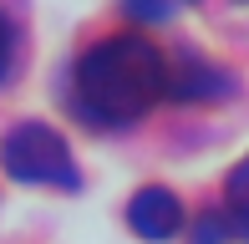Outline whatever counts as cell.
Returning <instances> with one entry per match:
<instances>
[{
  "label": "cell",
  "mask_w": 249,
  "mask_h": 244,
  "mask_svg": "<svg viewBox=\"0 0 249 244\" xmlns=\"http://www.w3.org/2000/svg\"><path fill=\"white\" fill-rule=\"evenodd\" d=\"M163 92H168V61L142 36H107L87 46L76 61V107L107 127L142 117Z\"/></svg>",
  "instance_id": "6da1fadb"
},
{
  "label": "cell",
  "mask_w": 249,
  "mask_h": 244,
  "mask_svg": "<svg viewBox=\"0 0 249 244\" xmlns=\"http://www.w3.org/2000/svg\"><path fill=\"white\" fill-rule=\"evenodd\" d=\"M0 163L10 178L20 183H46V188H76V163L61 132H51L46 122H20L16 132H5L0 142Z\"/></svg>",
  "instance_id": "7a4b0ae2"
},
{
  "label": "cell",
  "mask_w": 249,
  "mask_h": 244,
  "mask_svg": "<svg viewBox=\"0 0 249 244\" xmlns=\"http://www.w3.org/2000/svg\"><path fill=\"white\" fill-rule=\"evenodd\" d=\"M127 224L132 234L142 239H173L178 229H183V204H178V193H168V188H138L127 204Z\"/></svg>",
  "instance_id": "3957f363"
},
{
  "label": "cell",
  "mask_w": 249,
  "mask_h": 244,
  "mask_svg": "<svg viewBox=\"0 0 249 244\" xmlns=\"http://www.w3.org/2000/svg\"><path fill=\"white\" fill-rule=\"evenodd\" d=\"M168 97L178 102H203V97H229V71L198 61V56H178L168 66Z\"/></svg>",
  "instance_id": "277c9868"
},
{
  "label": "cell",
  "mask_w": 249,
  "mask_h": 244,
  "mask_svg": "<svg viewBox=\"0 0 249 244\" xmlns=\"http://www.w3.org/2000/svg\"><path fill=\"white\" fill-rule=\"evenodd\" d=\"M188 239H194V244H229V239H234V229H229V209H213V214H203Z\"/></svg>",
  "instance_id": "5b68a950"
},
{
  "label": "cell",
  "mask_w": 249,
  "mask_h": 244,
  "mask_svg": "<svg viewBox=\"0 0 249 244\" xmlns=\"http://www.w3.org/2000/svg\"><path fill=\"white\" fill-rule=\"evenodd\" d=\"M127 5V16H138V20H168L173 16V0H122Z\"/></svg>",
  "instance_id": "8992f818"
},
{
  "label": "cell",
  "mask_w": 249,
  "mask_h": 244,
  "mask_svg": "<svg viewBox=\"0 0 249 244\" xmlns=\"http://www.w3.org/2000/svg\"><path fill=\"white\" fill-rule=\"evenodd\" d=\"M224 188H229V198H234V204H249V158L234 163V173L224 178Z\"/></svg>",
  "instance_id": "52a82bcc"
},
{
  "label": "cell",
  "mask_w": 249,
  "mask_h": 244,
  "mask_svg": "<svg viewBox=\"0 0 249 244\" xmlns=\"http://www.w3.org/2000/svg\"><path fill=\"white\" fill-rule=\"evenodd\" d=\"M10 66H16V26L0 16V82H5V71H10Z\"/></svg>",
  "instance_id": "ba28073f"
},
{
  "label": "cell",
  "mask_w": 249,
  "mask_h": 244,
  "mask_svg": "<svg viewBox=\"0 0 249 244\" xmlns=\"http://www.w3.org/2000/svg\"><path fill=\"white\" fill-rule=\"evenodd\" d=\"M229 229H234V239L249 244V204H234L229 209Z\"/></svg>",
  "instance_id": "9c48e42d"
}]
</instances>
